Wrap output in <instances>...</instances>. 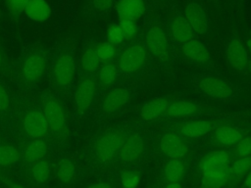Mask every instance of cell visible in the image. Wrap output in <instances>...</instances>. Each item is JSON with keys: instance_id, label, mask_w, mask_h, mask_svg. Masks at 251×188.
Segmentation results:
<instances>
[{"instance_id": "43", "label": "cell", "mask_w": 251, "mask_h": 188, "mask_svg": "<svg viewBox=\"0 0 251 188\" xmlns=\"http://www.w3.org/2000/svg\"><path fill=\"white\" fill-rule=\"evenodd\" d=\"M166 188H181L179 182H169Z\"/></svg>"}, {"instance_id": "24", "label": "cell", "mask_w": 251, "mask_h": 188, "mask_svg": "<svg viewBox=\"0 0 251 188\" xmlns=\"http://www.w3.org/2000/svg\"><path fill=\"white\" fill-rule=\"evenodd\" d=\"M48 146L42 138L33 139L24 150V158L27 163H36L46 155Z\"/></svg>"}, {"instance_id": "9", "label": "cell", "mask_w": 251, "mask_h": 188, "mask_svg": "<svg viewBox=\"0 0 251 188\" xmlns=\"http://www.w3.org/2000/svg\"><path fill=\"white\" fill-rule=\"evenodd\" d=\"M215 123L207 119H193L180 122L176 126V132L179 137L201 138L215 128Z\"/></svg>"}, {"instance_id": "21", "label": "cell", "mask_w": 251, "mask_h": 188, "mask_svg": "<svg viewBox=\"0 0 251 188\" xmlns=\"http://www.w3.org/2000/svg\"><path fill=\"white\" fill-rule=\"evenodd\" d=\"M198 110V106L191 101L177 100L169 104L165 115L170 118L176 119L191 116L195 114Z\"/></svg>"}, {"instance_id": "11", "label": "cell", "mask_w": 251, "mask_h": 188, "mask_svg": "<svg viewBox=\"0 0 251 188\" xmlns=\"http://www.w3.org/2000/svg\"><path fill=\"white\" fill-rule=\"evenodd\" d=\"M161 151L170 159H181L188 151L187 145L175 132H167L162 135L159 141Z\"/></svg>"}, {"instance_id": "38", "label": "cell", "mask_w": 251, "mask_h": 188, "mask_svg": "<svg viewBox=\"0 0 251 188\" xmlns=\"http://www.w3.org/2000/svg\"><path fill=\"white\" fill-rule=\"evenodd\" d=\"M236 154L239 157L251 156V137H243L236 144Z\"/></svg>"}, {"instance_id": "44", "label": "cell", "mask_w": 251, "mask_h": 188, "mask_svg": "<svg viewBox=\"0 0 251 188\" xmlns=\"http://www.w3.org/2000/svg\"><path fill=\"white\" fill-rule=\"evenodd\" d=\"M247 46H248V50H249V55H250V61H251V30H250V37L247 41Z\"/></svg>"}, {"instance_id": "30", "label": "cell", "mask_w": 251, "mask_h": 188, "mask_svg": "<svg viewBox=\"0 0 251 188\" xmlns=\"http://www.w3.org/2000/svg\"><path fill=\"white\" fill-rule=\"evenodd\" d=\"M19 160L18 150L11 145H0V165L7 166Z\"/></svg>"}, {"instance_id": "25", "label": "cell", "mask_w": 251, "mask_h": 188, "mask_svg": "<svg viewBox=\"0 0 251 188\" xmlns=\"http://www.w3.org/2000/svg\"><path fill=\"white\" fill-rule=\"evenodd\" d=\"M231 164L229 154L224 150H217V151H212L206 154L201 159V161L199 162V169L203 170L205 168H209L212 166L224 165V164Z\"/></svg>"}, {"instance_id": "17", "label": "cell", "mask_w": 251, "mask_h": 188, "mask_svg": "<svg viewBox=\"0 0 251 188\" xmlns=\"http://www.w3.org/2000/svg\"><path fill=\"white\" fill-rule=\"evenodd\" d=\"M130 100V92L124 87L110 90L104 97L101 110L106 114H113L126 105Z\"/></svg>"}, {"instance_id": "1", "label": "cell", "mask_w": 251, "mask_h": 188, "mask_svg": "<svg viewBox=\"0 0 251 188\" xmlns=\"http://www.w3.org/2000/svg\"><path fill=\"white\" fill-rule=\"evenodd\" d=\"M193 83L203 95L216 100H229L236 95L233 84L226 79L212 75H196Z\"/></svg>"}, {"instance_id": "10", "label": "cell", "mask_w": 251, "mask_h": 188, "mask_svg": "<svg viewBox=\"0 0 251 188\" xmlns=\"http://www.w3.org/2000/svg\"><path fill=\"white\" fill-rule=\"evenodd\" d=\"M25 133L31 139H40L46 135L49 129L43 113L39 111L28 112L23 121Z\"/></svg>"}, {"instance_id": "39", "label": "cell", "mask_w": 251, "mask_h": 188, "mask_svg": "<svg viewBox=\"0 0 251 188\" xmlns=\"http://www.w3.org/2000/svg\"><path fill=\"white\" fill-rule=\"evenodd\" d=\"M114 0H92L93 8L98 12H105L113 7Z\"/></svg>"}, {"instance_id": "13", "label": "cell", "mask_w": 251, "mask_h": 188, "mask_svg": "<svg viewBox=\"0 0 251 188\" xmlns=\"http://www.w3.org/2000/svg\"><path fill=\"white\" fill-rule=\"evenodd\" d=\"M96 92V81L87 77L82 79L75 92V105L77 111L84 112L92 104Z\"/></svg>"}, {"instance_id": "28", "label": "cell", "mask_w": 251, "mask_h": 188, "mask_svg": "<svg viewBox=\"0 0 251 188\" xmlns=\"http://www.w3.org/2000/svg\"><path fill=\"white\" fill-rule=\"evenodd\" d=\"M100 60L96 54V47L86 48L80 59V66L82 70L86 73H94L98 70Z\"/></svg>"}, {"instance_id": "40", "label": "cell", "mask_w": 251, "mask_h": 188, "mask_svg": "<svg viewBox=\"0 0 251 188\" xmlns=\"http://www.w3.org/2000/svg\"><path fill=\"white\" fill-rule=\"evenodd\" d=\"M10 105V97L7 90L0 84V111H5Z\"/></svg>"}, {"instance_id": "26", "label": "cell", "mask_w": 251, "mask_h": 188, "mask_svg": "<svg viewBox=\"0 0 251 188\" xmlns=\"http://www.w3.org/2000/svg\"><path fill=\"white\" fill-rule=\"evenodd\" d=\"M164 171L169 182H179L184 175L185 166L180 159H170L165 164Z\"/></svg>"}, {"instance_id": "5", "label": "cell", "mask_w": 251, "mask_h": 188, "mask_svg": "<svg viewBox=\"0 0 251 188\" xmlns=\"http://www.w3.org/2000/svg\"><path fill=\"white\" fill-rule=\"evenodd\" d=\"M232 177L231 164L201 170V188H223Z\"/></svg>"}, {"instance_id": "3", "label": "cell", "mask_w": 251, "mask_h": 188, "mask_svg": "<svg viewBox=\"0 0 251 188\" xmlns=\"http://www.w3.org/2000/svg\"><path fill=\"white\" fill-rule=\"evenodd\" d=\"M144 49L151 58L164 62L170 54V43L166 32L158 25L151 26L144 37Z\"/></svg>"}, {"instance_id": "7", "label": "cell", "mask_w": 251, "mask_h": 188, "mask_svg": "<svg viewBox=\"0 0 251 188\" xmlns=\"http://www.w3.org/2000/svg\"><path fill=\"white\" fill-rule=\"evenodd\" d=\"M75 62L72 55L62 54L60 55L53 68V79L55 83L60 87L68 86L75 75Z\"/></svg>"}, {"instance_id": "23", "label": "cell", "mask_w": 251, "mask_h": 188, "mask_svg": "<svg viewBox=\"0 0 251 188\" xmlns=\"http://www.w3.org/2000/svg\"><path fill=\"white\" fill-rule=\"evenodd\" d=\"M214 136L216 141L224 146L236 145L243 138L241 131L230 126H220L216 128Z\"/></svg>"}, {"instance_id": "4", "label": "cell", "mask_w": 251, "mask_h": 188, "mask_svg": "<svg viewBox=\"0 0 251 188\" xmlns=\"http://www.w3.org/2000/svg\"><path fill=\"white\" fill-rule=\"evenodd\" d=\"M147 53L143 46L133 44L126 48L120 55L119 69L127 74H133L140 70L146 63Z\"/></svg>"}, {"instance_id": "42", "label": "cell", "mask_w": 251, "mask_h": 188, "mask_svg": "<svg viewBox=\"0 0 251 188\" xmlns=\"http://www.w3.org/2000/svg\"><path fill=\"white\" fill-rule=\"evenodd\" d=\"M244 184L247 188H251V169L248 171V173L245 175Z\"/></svg>"}, {"instance_id": "34", "label": "cell", "mask_w": 251, "mask_h": 188, "mask_svg": "<svg viewBox=\"0 0 251 188\" xmlns=\"http://www.w3.org/2000/svg\"><path fill=\"white\" fill-rule=\"evenodd\" d=\"M107 37L108 41L113 45H119L123 42L125 36L119 24H112L109 25L107 29Z\"/></svg>"}, {"instance_id": "6", "label": "cell", "mask_w": 251, "mask_h": 188, "mask_svg": "<svg viewBox=\"0 0 251 188\" xmlns=\"http://www.w3.org/2000/svg\"><path fill=\"white\" fill-rule=\"evenodd\" d=\"M226 56L228 64L234 70L238 71H248L250 57L241 40L237 38L230 39L226 46Z\"/></svg>"}, {"instance_id": "14", "label": "cell", "mask_w": 251, "mask_h": 188, "mask_svg": "<svg viewBox=\"0 0 251 188\" xmlns=\"http://www.w3.org/2000/svg\"><path fill=\"white\" fill-rule=\"evenodd\" d=\"M170 32L173 40L177 44H184L194 38L195 32L186 18L182 15H174L170 21Z\"/></svg>"}, {"instance_id": "16", "label": "cell", "mask_w": 251, "mask_h": 188, "mask_svg": "<svg viewBox=\"0 0 251 188\" xmlns=\"http://www.w3.org/2000/svg\"><path fill=\"white\" fill-rule=\"evenodd\" d=\"M144 148V139L141 136L130 135L126 139L116 157L121 162L130 163L137 160L142 155Z\"/></svg>"}, {"instance_id": "32", "label": "cell", "mask_w": 251, "mask_h": 188, "mask_svg": "<svg viewBox=\"0 0 251 188\" xmlns=\"http://www.w3.org/2000/svg\"><path fill=\"white\" fill-rule=\"evenodd\" d=\"M117 68L112 64H106L102 66L98 72V79L100 83L104 85L112 84L117 77Z\"/></svg>"}, {"instance_id": "22", "label": "cell", "mask_w": 251, "mask_h": 188, "mask_svg": "<svg viewBox=\"0 0 251 188\" xmlns=\"http://www.w3.org/2000/svg\"><path fill=\"white\" fill-rule=\"evenodd\" d=\"M24 12L34 22H45L51 16V8L45 0H28Z\"/></svg>"}, {"instance_id": "29", "label": "cell", "mask_w": 251, "mask_h": 188, "mask_svg": "<svg viewBox=\"0 0 251 188\" xmlns=\"http://www.w3.org/2000/svg\"><path fill=\"white\" fill-rule=\"evenodd\" d=\"M31 174H32L33 179L37 183L46 182L49 179V176L51 174L50 164L44 160H40V161L34 163L32 169H31Z\"/></svg>"}, {"instance_id": "12", "label": "cell", "mask_w": 251, "mask_h": 188, "mask_svg": "<svg viewBox=\"0 0 251 188\" xmlns=\"http://www.w3.org/2000/svg\"><path fill=\"white\" fill-rule=\"evenodd\" d=\"M183 57L194 65H207L211 61L210 52L207 47L198 39H191L181 45Z\"/></svg>"}, {"instance_id": "33", "label": "cell", "mask_w": 251, "mask_h": 188, "mask_svg": "<svg viewBox=\"0 0 251 188\" xmlns=\"http://www.w3.org/2000/svg\"><path fill=\"white\" fill-rule=\"evenodd\" d=\"M139 175L133 170H124L121 174V184L123 188H137L139 185Z\"/></svg>"}, {"instance_id": "19", "label": "cell", "mask_w": 251, "mask_h": 188, "mask_svg": "<svg viewBox=\"0 0 251 188\" xmlns=\"http://www.w3.org/2000/svg\"><path fill=\"white\" fill-rule=\"evenodd\" d=\"M43 115L49 128L53 131H60L66 125V116L61 104L57 100H49L43 108Z\"/></svg>"}, {"instance_id": "36", "label": "cell", "mask_w": 251, "mask_h": 188, "mask_svg": "<svg viewBox=\"0 0 251 188\" xmlns=\"http://www.w3.org/2000/svg\"><path fill=\"white\" fill-rule=\"evenodd\" d=\"M7 9L9 12L14 15L18 16L25 11V8L28 2V0H5Z\"/></svg>"}, {"instance_id": "8", "label": "cell", "mask_w": 251, "mask_h": 188, "mask_svg": "<svg viewBox=\"0 0 251 188\" xmlns=\"http://www.w3.org/2000/svg\"><path fill=\"white\" fill-rule=\"evenodd\" d=\"M184 17L190 24L194 32L204 35L210 27V19L205 9L196 2H190L184 11Z\"/></svg>"}, {"instance_id": "45", "label": "cell", "mask_w": 251, "mask_h": 188, "mask_svg": "<svg viewBox=\"0 0 251 188\" xmlns=\"http://www.w3.org/2000/svg\"><path fill=\"white\" fill-rule=\"evenodd\" d=\"M2 64V56H1V52H0V66Z\"/></svg>"}, {"instance_id": "31", "label": "cell", "mask_w": 251, "mask_h": 188, "mask_svg": "<svg viewBox=\"0 0 251 188\" xmlns=\"http://www.w3.org/2000/svg\"><path fill=\"white\" fill-rule=\"evenodd\" d=\"M251 169V156L240 157L231 164L232 176L236 178H241L245 176Z\"/></svg>"}, {"instance_id": "20", "label": "cell", "mask_w": 251, "mask_h": 188, "mask_svg": "<svg viewBox=\"0 0 251 188\" xmlns=\"http://www.w3.org/2000/svg\"><path fill=\"white\" fill-rule=\"evenodd\" d=\"M116 10L120 20L136 21L143 16L145 3L143 0H120Z\"/></svg>"}, {"instance_id": "18", "label": "cell", "mask_w": 251, "mask_h": 188, "mask_svg": "<svg viewBox=\"0 0 251 188\" xmlns=\"http://www.w3.org/2000/svg\"><path fill=\"white\" fill-rule=\"evenodd\" d=\"M170 102L166 97H154L144 102L138 110L139 116L147 121H151L164 116Z\"/></svg>"}, {"instance_id": "41", "label": "cell", "mask_w": 251, "mask_h": 188, "mask_svg": "<svg viewBox=\"0 0 251 188\" xmlns=\"http://www.w3.org/2000/svg\"><path fill=\"white\" fill-rule=\"evenodd\" d=\"M87 188H112V186L108 182H97V183L91 184Z\"/></svg>"}, {"instance_id": "2", "label": "cell", "mask_w": 251, "mask_h": 188, "mask_svg": "<svg viewBox=\"0 0 251 188\" xmlns=\"http://www.w3.org/2000/svg\"><path fill=\"white\" fill-rule=\"evenodd\" d=\"M127 137V131L125 129H112L103 133L97 138L94 145L97 159L102 162H108L116 157Z\"/></svg>"}, {"instance_id": "15", "label": "cell", "mask_w": 251, "mask_h": 188, "mask_svg": "<svg viewBox=\"0 0 251 188\" xmlns=\"http://www.w3.org/2000/svg\"><path fill=\"white\" fill-rule=\"evenodd\" d=\"M46 66L45 57L41 54H32L25 58L22 66V76L26 82L32 83L41 78Z\"/></svg>"}, {"instance_id": "37", "label": "cell", "mask_w": 251, "mask_h": 188, "mask_svg": "<svg viewBox=\"0 0 251 188\" xmlns=\"http://www.w3.org/2000/svg\"><path fill=\"white\" fill-rule=\"evenodd\" d=\"M119 24H120V26H121V28L123 30L125 39L131 38L136 33V31H137V26H136L134 21L120 20Z\"/></svg>"}, {"instance_id": "27", "label": "cell", "mask_w": 251, "mask_h": 188, "mask_svg": "<svg viewBox=\"0 0 251 188\" xmlns=\"http://www.w3.org/2000/svg\"><path fill=\"white\" fill-rule=\"evenodd\" d=\"M75 175V166L74 163L69 159H62L56 165L57 179L63 183L68 184L73 181Z\"/></svg>"}, {"instance_id": "35", "label": "cell", "mask_w": 251, "mask_h": 188, "mask_svg": "<svg viewBox=\"0 0 251 188\" xmlns=\"http://www.w3.org/2000/svg\"><path fill=\"white\" fill-rule=\"evenodd\" d=\"M96 54L100 62L109 61L115 55V47L109 41L103 42L96 47Z\"/></svg>"}]
</instances>
